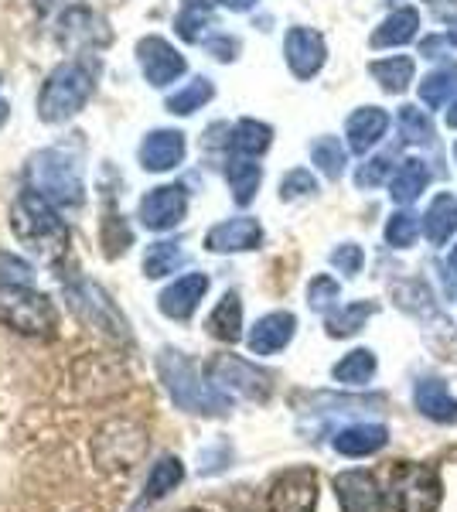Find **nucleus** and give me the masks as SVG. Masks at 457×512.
I'll return each mask as SVG.
<instances>
[{"mask_svg": "<svg viewBox=\"0 0 457 512\" xmlns=\"http://www.w3.org/2000/svg\"><path fill=\"white\" fill-rule=\"evenodd\" d=\"M11 233L41 263H58L69 253V226L62 219V209L31 185H24L11 202Z\"/></svg>", "mask_w": 457, "mask_h": 512, "instance_id": "f257e3e1", "label": "nucleus"}, {"mask_svg": "<svg viewBox=\"0 0 457 512\" xmlns=\"http://www.w3.org/2000/svg\"><path fill=\"white\" fill-rule=\"evenodd\" d=\"M157 376H161L174 407H181L185 414H198V417L229 414V396L222 393L209 376L198 373L195 362H191L185 352H178V349L157 352Z\"/></svg>", "mask_w": 457, "mask_h": 512, "instance_id": "f03ea898", "label": "nucleus"}, {"mask_svg": "<svg viewBox=\"0 0 457 512\" xmlns=\"http://www.w3.org/2000/svg\"><path fill=\"white\" fill-rule=\"evenodd\" d=\"M96 76H99V69L86 59H69V62L55 65V69L48 72V79L41 82L38 117L45 123H65V120L79 117L96 93Z\"/></svg>", "mask_w": 457, "mask_h": 512, "instance_id": "7ed1b4c3", "label": "nucleus"}, {"mask_svg": "<svg viewBox=\"0 0 457 512\" xmlns=\"http://www.w3.org/2000/svg\"><path fill=\"white\" fill-rule=\"evenodd\" d=\"M28 185L58 209H79L86 202V181H82L79 161L65 154L62 147H45V151L31 154Z\"/></svg>", "mask_w": 457, "mask_h": 512, "instance_id": "20e7f679", "label": "nucleus"}, {"mask_svg": "<svg viewBox=\"0 0 457 512\" xmlns=\"http://www.w3.org/2000/svg\"><path fill=\"white\" fill-rule=\"evenodd\" d=\"M147 444H151V437H147V431L137 424V420L116 417V420H106V424L99 427L93 444H89V451H93V465L99 468V472L127 475V472H134L140 461H144Z\"/></svg>", "mask_w": 457, "mask_h": 512, "instance_id": "39448f33", "label": "nucleus"}, {"mask_svg": "<svg viewBox=\"0 0 457 512\" xmlns=\"http://www.w3.org/2000/svg\"><path fill=\"white\" fill-rule=\"evenodd\" d=\"M0 325L28 338H52L58 328V311L48 294L31 291L28 284L0 280Z\"/></svg>", "mask_w": 457, "mask_h": 512, "instance_id": "423d86ee", "label": "nucleus"}, {"mask_svg": "<svg viewBox=\"0 0 457 512\" xmlns=\"http://www.w3.org/2000/svg\"><path fill=\"white\" fill-rule=\"evenodd\" d=\"M386 495L396 512H437L440 499H444V485H440V475L434 468L403 461V465L393 468Z\"/></svg>", "mask_w": 457, "mask_h": 512, "instance_id": "0eeeda50", "label": "nucleus"}, {"mask_svg": "<svg viewBox=\"0 0 457 512\" xmlns=\"http://www.w3.org/2000/svg\"><path fill=\"white\" fill-rule=\"evenodd\" d=\"M205 376L212 379L226 396H243V400H253V403H267L270 393H273V383L263 369H256L253 362L239 359V355H215L205 369Z\"/></svg>", "mask_w": 457, "mask_h": 512, "instance_id": "6e6552de", "label": "nucleus"}, {"mask_svg": "<svg viewBox=\"0 0 457 512\" xmlns=\"http://www.w3.org/2000/svg\"><path fill=\"white\" fill-rule=\"evenodd\" d=\"M55 41L65 52H99L113 41V31L103 14H96L86 4H72L62 11L55 24Z\"/></svg>", "mask_w": 457, "mask_h": 512, "instance_id": "1a4fd4ad", "label": "nucleus"}, {"mask_svg": "<svg viewBox=\"0 0 457 512\" xmlns=\"http://www.w3.org/2000/svg\"><path fill=\"white\" fill-rule=\"evenodd\" d=\"M69 294L72 308L79 311L82 318L89 321L99 332H106L110 338H120V342H130V328H127V318L116 311V304L110 301V294L103 291L99 284H89V280H76V284L65 287Z\"/></svg>", "mask_w": 457, "mask_h": 512, "instance_id": "9d476101", "label": "nucleus"}, {"mask_svg": "<svg viewBox=\"0 0 457 512\" xmlns=\"http://www.w3.org/2000/svg\"><path fill=\"white\" fill-rule=\"evenodd\" d=\"M188 216V188L185 185H157L137 205V219L151 233H168Z\"/></svg>", "mask_w": 457, "mask_h": 512, "instance_id": "9b49d317", "label": "nucleus"}, {"mask_svg": "<svg viewBox=\"0 0 457 512\" xmlns=\"http://www.w3.org/2000/svg\"><path fill=\"white\" fill-rule=\"evenodd\" d=\"M137 65L154 89H168L171 82H178L188 72L185 55H181L168 38H157V35H147L137 41Z\"/></svg>", "mask_w": 457, "mask_h": 512, "instance_id": "f8f14e48", "label": "nucleus"}, {"mask_svg": "<svg viewBox=\"0 0 457 512\" xmlns=\"http://www.w3.org/2000/svg\"><path fill=\"white\" fill-rule=\"evenodd\" d=\"M270 512H314L318 509V472L314 468H290L270 485Z\"/></svg>", "mask_w": 457, "mask_h": 512, "instance_id": "ddd939ff", "label": "nucleus"}, {"mask_svg": "<svg viewBox=\"0 0 457 512\" xmlns=\"http://www.w3.org/2000/svg\"><path fill=\"white\" fill-rule=\"evenodd\" d=\"M284 59L290 65L297 79H314L328 62V45H324V35L314 28H290L284 38Z\"/></svg>", "mask_w": 457, "mask_h": 512, "instance_id": "4468645a", "label": "nucleus"}, {"mask_svg": "<svg viewBox=\"0 0 457 512\" xmlns=\"http://www.w3.org/2000/svg\"><path fill=\"white\" fill-rule=\"evenodd\" d=\"M188 154V140L181 130H151L144 140H140V168L144 171H154V175H164V171H174Z\"/></svg>", "mask_w": 457, "mask_h": 512, "instance_id": "2eb2a0df", "label": "nucleus"}, {"mask_svg": "<svg viewBox=\"0 0 457 512\" xmlns=\"http://www.w3.org/2000/svg\"><path fill=\"white\" fill-rule=\"evenodd\" d=\"M209 274H185L178 280H171L161 294H157V308H161L164 318L171 321H188L198 311V304L209 294Z\"/></svg>", "mask_w": 457, "mask_h": 512, "instance_id": "dca6fc26", "label": "nucleus"}, {"mask_svg": "<svg viewBox=\"0 0 457 512\" xmlns=\"http://www.w3.org/2000/svg\"><path fill=\"white\" fill-rule=\"evenodd\" d=\"M263 226L253 216H236L229 222H219L205 233V250L209 253H249L260 250Z\"/></svg>", "mask_w": 457, "mask_h": 512, "instance_id": "f3484780", "label": "nucleus"}, {"mask_svg": "<svg viewBox=\"0 0 457 512\" xmlns=\"http://www.w3.org/2000/svg\"><path fill=\"white\" fill-rule=\"evenodd\" d=\"M335 495L342 512H382V502H386V495L379 492V482L372 472L335 475Z\"/></svg>", "mask_w": 457, "mask_h": 512, "instance_id": "a211bd4d", "label": "nucleus"}, {"mask_svg": "<svg viewBox=\"0 0 457 512\" xmlns=\"http://www.w3.org/2000/svg\"><path fill=\"white\" fill-rule=\"evenodd\" d=\"M297 332V318L290 311H270L249 328L246 345L253 355H277L280 349H287L290 338Z\"/></svg>", "mask_w": 457, "mask_h": 512, "instance_id": "6ab92c4d", "label": "nucleus"}, {"mask_svg": "<svg viewBox=\"0 0 457 512\" xmlns=\"http://www.w3.org/2000/svg\"><path fill=\"white\" fill-rule=\"evenodd\" d=\"M413 403L427 420L434 424H457V396L447 390L444 379L437 376H423L413 390Z\"/></svg>", "mask_w": 457, "mask_h": 512, "instance_id": "aec40b11", "label": "nucleus"}, {"mask_svg": "<svg viewBox=\"0 0 457 512\" xmlns=\"http://www.w3.org/2000/svg\"><path fill=\"white\" fill-rule=\"evenodd\" d=\"M389 130V113L379 110V106H359V110L348 117L345 123V137H348V147L355 154H369L372 147L386 137Z\"/></svg>", "mask_w": 457, "mask_h": 512, "instance_id": "412c9836", "label": "nucleus"}, {"mask_svg": "<svg viewBox=\"0 0 457 512\" xmlns=\"http://www.w3.org/2000/svg\"><path fill=\"white\" fill-rule=\"evenodd\" d=\"M185 482V465H181L178 454H164V458L154 461V468L147 472V482H144V495H140L137 509L140 512L144 506H154V502L168 499V495Z\"/></svg>", "mask_w": 457, "mask_h": 512, "instance_id": "4be33fe9", "label": "nucleus"}, {"mask_svg": "<svg viewBox=\"0 0 457 512\" xmlns=\"http://www.w3.org/2000/svg\"><path fill=\"white\" fill-rule=\"evenodd\" d=\"M335 451L345 458H369L389 444V431L382 424H348L335 434Z\"/></svg>", "mask_w": 457, "mask_h": 512, "instance_id": "5701e85b", "label": "nucleus"}, {"mask_svg": "<svg viewBox=\"0 0 457 512\" xmlns=\"http://www.w3.org/2000/svg\"><path fill=\"white\" fill-rule=\"evenodd\" d=\"M420 31V14L417 7H396L386 21L372 31L369 45L372 48H400V45H410Z\"/></svg>", "mask_w": 457, "mask_h": 512, "instance_id": "b1692460", "label": "nucleus"}, {"mask_svg": "<svg viewBox=\"0 0 457 512\" xmlns=\"http://www.w3.org/2000/svg\"><path fill=\"white\" fill-rule=\"evenodd\" d=\"M457 233V198L451 192L434 195V202L423 212V236L434 246H444Z\"/></svg>", "mask_w": 457, "mask_h": 512, "instance_id": "393cba45", "label": "nucleus"}, {"mask_svg": "<svg viewBox=\"0 0 457 512\" xmlns=\"http://www.w3.org/2000/svg\"><path fill=\"white\" fill-rule=\"evenodd\" d=\"M209 335L219 338V342H239L243 338V301H239V294H222V301L212 308L209 315Z\"/></svg>", "mask_w": 457, "mask_h": 512, "instance_id": "a878e982", "label": "nucleus"}, {"mask_svg": "<svg viewBox=\"0 0 457 512\" xmlns=\"http://www.w3.org/2000/svg\"><path fill=\"white\" fill-rule=\"evenodd\" d=\"M273 144V127L263 120H239L232 127V137H229V147L239 154V158H260L267 154Z\"/></svg>", "mask_w": 457, "mask_h": 512, "instance_id": "bb28decb", "label": "nucleus"}, {"mask_svg": "<svg viewBox=\"0 0 457 512\" xmlns=\"http://www.w3.org/2000/svg\"><path fill=\"white\" fill-rule=\"evenodd\" d=\"M372 315H376V304L372 301H352L342 304V308H331L324 315V328H328L331 338H352L362 332Z\"/></svg>", "mask_w": 457, "mask_h": 512, "instance_id": "cd10ccee", "label": "nucleus"}, {"mask_svg": "<svg viewBox=\"0 0 457 512\" xmlns=\"http://www.w3.org/2000/svg\"><path fill=\"white\" fill-rule=\"evenodd\" d=\"M427 181H430V171L423 161H403L400 171L393 175V181H389V195H393L396 205H410L417 202V198L427 192Z\"/></svg>", "mask_w": 457, "mask_h": 512, "instance_id": "c85d7f7f", "label": "nucleus"}, {"mask_svg": "<svg viewBox=\"0 0 457 512\" xmlns=\"http://www.w3.org/2000/svg\"><path fill=\"white\" fill-rule=\"evenodd\" d=\"M226 181L232 188L236 205H249L256 198V192H260V185H263V168L253 158H232L226 164Z\"/></svg>", "mask_w": 457, "mask_h": 512, "instance_id": "c756f323", "label": "nucleus"}, {"mask_svg": "<svg viewBox=\"0 0 457 512\" xmlns=\"http://www.w3.org/2000/svg\"><path fill=\"white\" fill-rule=\"evenodd\" d=\"M376 369H379L376 352L355 349V352H348L342 362H335L331 376H335V383H342V386H365L372 376H376Z\"/></svg>", "mask_w": 457, "mask_h": 512, "instance_id": "7c9ffc66", "label": "nucleus"}, {"mask_svg": "<svg viewBox=\"0 0 457 512\" xmlns=\"http://www.w3.org/2000/svg\"><path fill=\"white\" fill-rule=\"evenodd\" d=\"M372 79L379 82L386 93H406L413 82V59L410 55H393V59H379L369 65Z\"/></svg>", "mask_w": 457, "mask_h": 512, "instance_id": "2f4dec72", "label": "nucleus"}, {"mask_svg": "<svg viewBox=\"0 0 457 512\" xmlns=\"http://www.w3.org/2000/svg\"><path fill=\"white\" fill-rule=\"evenodd\" d=\"M185 250H181L178 243H168V239H161V243H151L147 246V253H144V277H151V280H161V277H168L174 274V270H181L185 267Z\"/></svg>", "mask_w": 457, "mask_h": 512, "instance_id": "473e14b6", "label": "nucleus"}, {"mask_svg": "<svg viewBox=\"0 0 457 512\" xmlns=\"http://www.w3.org/2000/svg\"><path fill=\"white\" fill-rule=\"evenodd\" d=\"M212 96H215L212 79L198 76V79H191L185 89H178L174 96H168V113H174V117H191V113L202 110Z\"/></svg>", "mask_w": 457, "mask_h": 512, "instance_id": "72a5a7b5", "label": "nucleus"}, {"mask_svg": "<svg viewBox=\"0 0 457 512\" xmlns=\"http://www.w3.org/2000/svg\"><path fill=\"white\" fill-rule=\"evenodd\" d=\"M454 93H457V65H440V69H434L420 82V99L430 110L444 106Z\"/></svg>", "mask_w": 457, "mask_h": 512, "instance_id": "f704fd0d", "label": "nucleus"}, {"mask_svg": "<svg viewBox=\"0 0 457 512\" xmlns=\"http://www.w3.org/2000/svg\"><path fill=\"white\" fill-rule=\"evenodd\" d=\"M311 161L318 164L324 178H342L345 175V147L338 137H318L311 144Z\"/></svg>", "mask_w": 457, "mask_h": 512, "instance_id": "c9c22d12", "label": "nucleus"}, {"mask_svg": "<svg viewBox=\"0 0 457 512\" xmlns=\"http://www.w3.org/2000/svg\"><path fill=\"white\" fill-rule=\"evenodd\" d=\"M396 123H400V137L410 140V144H430L434 140V123L417 106H403Z\"/></svg>", "mask_w": 457, "mask_h": 512, "instance_id": "e433bc0d", "label": "nucleus"}, {"mask_svg": "<svg viewBox=\"0 0 457 512\" xmlns=\"http://www.w3.org/2000/svg\"><path fill=\"white\" fill-rule=\"evenodd\" d=\"M212 28V11H198V7H181V14L174 18V31L191 45H202L205 35Z\"/></svg>", "mask_w": 457, "mask_h": 512, "instance_id": "4c0bfd02", "label": "nucleus"}, {"mask_svg": "<svg viewBox=\"0 0 457 512\" xmlns=\"http://www.w3.org/2000/svg\"><path fill=\"white\" fill-rule=\"evenodd\" d=\"M417 236H420V222L413 212H396L393 219L386 222V243L389 246H396V250H406V246H413L417 243Z\"/></svg>", "mask_w": 457, "mask_h": 512, "instance_id": "58836bf2", "label": "nucleus"}, {"mask_svg": "<svg viewBox=\"0 0 457 512\" xmlns=\"http://www.w3.org/2000/svg\"><path fill=\"white\" fill-rule=\"evenodd\" d=\"M338 294H342L338 291V280L328 274H318L311 280V287H307V304H311L314 311H324V315H328V311L335 308Z\"/></svg>", "mask_w": 457, "mask_h": 512, "instance_id": "ea45409f", "label": "nucleus"}, {"mask_svg": "<svg viewBox=\"0 0 457 512\" xmlns=\"http://www.w3.org/2000/svg\"><path fill=\"white\" fill-rule=\"evenodd\" d=\"M314 192H318V181H314L311 171H304V168L287 171L284 181H280V198H284V202L307 198V195H314Z\"/></svg>", "mask_w": 457, "mask_h": 512, "instance_id": "a19ab883", "label": "nucleus"}, {"mask_svg": "<svg viewBox=\"0 0 457 512\" xmlns=\"http://www.w3.org/2000/svg\"><path fill=\"white\" fill-rule=\"evenodd\" d=\"M331 263H335L345 277H359L362 267H365V253H362V246L345 243V246H338V250L331 253Z\"/></svg>", "mask_w": 457, "mask_h": 512, "instance_id": "79ce46f5", "label": "nucleus"}, {"mask_svg": "<svg viewBox=\"0 0 457 512\" xmlns=\"http://www.w3.org/2000/svg\"><path fill=\"white\" fill-rule=\"evenodd\" d=\"M389 168H393V158L389 154H379V158H372V161H365L362 168H359V185L362 188H369V185H379L382 178L389 175Z\"/></svg>", "mask_w": 457, "mask_h": 512, "instance_id": "37998d69", "label": "nucleus"}, {"mask_svg": "<svg viewBox=\"0 0 457 512\" xmlns=\"http://www.w3.org/2000/svg\"><path fill=\"white\" fill-rule=\"evenodd\" d=\"M202 45H205V52H209L212 59H219V62H232L239 55V38H232V35L205 38Z\"/></svg>", "mask_w": 457, "mask_h": 512, "instance_id": "c03bdc74", "label": "nucleus"}, {"mask_svg": "<svg viewBox=\"0 0 457 512\" xmlns=\"http://www.w3.org/2000/svg\"><path fill=\"white\" fill-rule=\"evenodd\" d=\"M0 270H14V280H18V284H24V280L31 277V267L21 263L18 256H0Z\"/></svg>", "mask_w": 457, "mask_h": 512, "instance_id": "a18cd8bd", "label": "nucleus"}, {"mask_svg": "<svg viewBox=\"0 0 457 512\" xmlns=\"http://www.w3.org/2000/svg\"><path fill=\"white\" fill-rule=\"evenodd\" d=\"M222 7H229V11H236V14H243V11H253L256 0H222Z\"/></svg>", "mask_w": 457, "mask_h": 512, "instance_id": "49530a36", "label": "nucleus"}, {"mask_svg": "<svg viewBox=\"0 0 457 512\" xmlns=\"http://www.w3.org/2000/svg\"><path fill=\"white\" fill-rule=\"evenodd\" d=\"M215 4H222V0H181V7H198V11H212Z\"/></svg>", "mask_w": 457, "mask_h": 512, "instance_id": "de8ad7c7", "label": "nucleus"}, {"mask_svg": "<svg viewBox=\"0 0 457 512\" xmlns=\"http://www.w3.org/2000/svg\"><path fill=\"white\" fill-rule=\"evenodd\" d=\"M7 117H11V103H7L4 93H0V127L7 123Z\"/></svg>", "mask_w": 457, "mask_h": 512, "instance_id": "09e8293b", "label": "nucleus"}, {"mask_svg": "<svg viewBox=\"0 0 457 512\" xmlns=\"http://www.w3.org/2000/svg\"><path fill=\"white\" fill-rule=\"evenodd\" d=\"M447 127H457V99L451 103V110H447Z\"/></svg>", "mask_w": 457, "mask_h": 512, "instance_id": "8fccbe9b", "label": "nucleus"}, {"mask_svg": "<svg viewBox=\"0 0 457 512\" xmlns=\"http://www.w3.org/2000/svg\"><path fill=\"white\" fill-rule=\"evenodd\" d=\"M447 41H451V45H457V18L451 24V31H447Z\"/></svg>", "mask_w": 457, "mask_h": 512, "instance_id": "3c124183", "label": "nucleus"}, {"mask_svg": "<svg viewBox=\"0 0 457 512\" xmlns=\"http://www.w3.org/2000/svg\"><path fill=\"white\" fill-rule=\"evenodd\" d=\"M427 4H430V7H451L454 0H427Z\"/></svg>", "mask_w": 457, "mask_h": 512, "instance_id": "603ef678", "label": "nucleus"}, {"mask_svg": "<svg viewBox=\"0 0 457 512\" xmlns=\"http://www.w3.org/2000/svg\"><path fill=\"white\" fill-rule=\"evenodd\" d=\"M451 270H457V246H454V253H451Z\"/></svg>", "mask_w": 457, "mask_h": 512, "instance_id": "864d4df0", "label": "nucleus"}, {"mask_svg": "<svg viewBox=\"0 0 457 512\" xmlns=\"http://www.w3.org/2000/svg\"><path fill=\"white\" fill-rule=\"evenodd\" d=\"M454 161H457V144H454Z\"/></svg>", "mask_w": 457, "mask_h": 512, "instance_id": "5fc2aeb1", "label": "nucleus"}, {"mask_svg": "<svg viewBox=\"0 0 457 512\" xmlns=\"http://www.w3.org/2000/svg\"><path fill=\"white\" fill-rule=\"evenodd\" d=\"M188 512H202V509H188Z\"/></svg>", "mask_w": 457, "mask_h": 512, "instance_id": "6e6d98bb", "label": "nucleus"}]
</instances>
